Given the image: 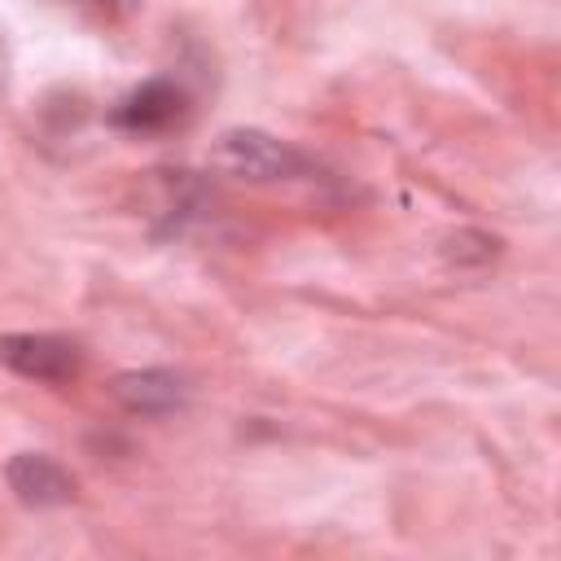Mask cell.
<instances>
[{
	"instance_id": "1",
	"label": "cell",
	"mask_w": 561,
	"mask_h": 561,
	"mask_svg": "<svg viewBox=\"0 0 561 561\" xmlns=\"http://www.w3.org/2000/svg\"><path fill=\"white\" fill-rule=\"evenodd\" d=\"M206 162L219 175H232V180H285V175H298L302 171V158L285 140H276V136H267L259 127H232V131H224L210 145Z\"/></svg>"
},
{
	"instance_id": "2",
	"label": "cell",
	"mask_w": 561,
	"mask_h": 561,
	"mask_svg": "<svg viewBox=\"0 0 561 561\" xmlns=\"http://www.w3.org/2000/svg\"><path fill=\"white\" fill-rule=\"evenodd\" d=\"M0 364L35 381H70L79 373V351L75 342L53 337V333H4Z\"/></svg>"
},
{
	"instance_id": "3",
	"label": "cell",
	"mask_w": 561,
	"mask_h": 561,
	"mask_svg": "<svg viewBox=\"0 0 561 561\" xmlns=\"http://www.w3.org/2000/svg\"><path fill=\"white\" fill-rule=\"evenodd\" d=\"M4 478H9V491L26 508H53L75 495V478L44 451H18L4 469Z\"/></svg>"
},
{
	"instance_id": "4",
	"label": "cell",
	"mask_w": 561,
	"mask_h": 561,
	"mask_svg": "<svg viewBox=\"0 0 561 561\" xmlns=\"http://www.w3.org/2000/svg\"><path fill=\"white\" fill-rule=\"evenodd\" d=\"M110 390H114V399H118L127 412H140V416L175 412V408H184V399H188L184 377H175V373H167V368H131V373H118Z\"/></svg>"
},
{
	"instance_id": "5",
	"label": "cell",
	"mask_w": 561,
	"mask_h": 561,
	"mask_svg": "<svg viewBox=\"0 0 561 561\" xmlns=\"http://www.w3.org/2000/svg\"><path fill=\"white\" fill-rule=\"evenodd\" d=\"M184 114V92L171 79H149L136 92L123 96V105L114 110V123L127 131H162L171 123H180Z\"/></svg>"
},
{
	"instance_id": "6",
	"label": "cell",
	"mask_w": 561,
	"mask_h": 561,
	"mask_svg": "<svg viewBox=\"0 0 561 561\" xmlns=\"http://www.w3.org/2000/svg\"><path fill=\"white\" fill-rule=\"evenodd\" d=\"M495 250H500V241H495V237H486V232H478V228L451 232V237L443 241V259H447V263H456V267H482V263H491V259H495Z\"/></svg>"
}]
</instances>
